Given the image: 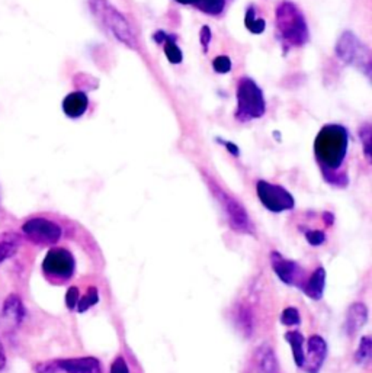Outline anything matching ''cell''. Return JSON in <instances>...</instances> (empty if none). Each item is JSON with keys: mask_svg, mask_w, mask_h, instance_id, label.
<instances>
[{"mask_svg": "<svg viewBox=\"0 0 372 373\" xmlns=\"http://www.w3.org/2000/svg\"><path fill=\"white\" fill-rule=\"evenodd\" d=\"M6 365V355H5V350H4V346L2 343H0V370H2Z\"/></svg>", "mask_w": 372, "mask_h": 373, "instance_id": "e575fe53", "label": "cell"}, {"mask_svg": "<svg viewBox=\"0 0 372 373\" xmlns=\"http://www.w3.org/2000/svg\"><path fill=\"white\" fill-rule=\"evenodd\" d=\"M372 355V339L369 336H364L361 343L355 352V363L357 365H366Z\"/></svg>", "mask_w": 372, "mask_h": 373, "instance_id": "603a6c76", "label": "cell"}, {"mask_svg": "<svg viewBox=\"0 0 372 373\" xmlns=\"http://www.w3.org/2000/svg\"><path fill=\"white\" fill-rule=\"evenodd\" d=\"M18 251V246L13 240H4L0 241V263L11 259Z\"/></svg>", "mask_w": 372, "mask_h": 373, "instance_id": "4316f807", "label": "cell"}, {"mask_svg": "<svg viewBox=\"0 0 372 373\" xmlns=\"http://www.w3.org/2000/svg\"><path fill=\"white\" fill-rule=\"evenodd\" d=\"M271 266L275 275L288 287L301 288V282L304 280V269L294 260L286 259L281 253H271Z\"/></svg>", "mask_w": 372, "mask_h": 373, "instance_id": "30bf717a", "label": "cell"}, {"mask_svg": "<svg viewBox=\"0 0 372 373\" xmlns=\"http://www.w3.org/2000/svg\"><path fill=\"white\" fill-rule=\"evenodd\" d=\"M193 6L198 8L204 13L215 16L224 11L226 0H195Z\"/></svg>", "mask_w": 372, "mask_h": 373, "instance_id": "44dd1931", "label": "cell"}, {"mask_svg": "<svg viewBox=\"0 0 372 373\" xmlns=\"http://www.w3.org/2000/svg\"><path fill=\"white\" fill-rule=\"evenodd\" d=\"M279 321H281V324L287 325V327H295V325L301 324V315H300L298 310L294 308V306H288V308L282 311Z\"/></svg>", "mask_w": 372, "mask_h": 373, "instance_id": "cb8c5ba5", "label": "cell"}, {"mask_svg": "<svg viewBox=\"0 0 372 373\" xmlns=\"http://www.w3.org/2000/svg\"><path fill=\"white\" fill-rule=\"evenodd\" d=\"M210 186L217 201L220 202L226 212L230 228L242 234H253V224L245 207L214 182H210Z\"/></svg>", "mask_w": 372, "mask_h": 373, "instance_id": "8992f818", "label": "cell"}, {"mask_svg": "<svg viewBox=\"0 0 372 373\" xmlns=\"http://www.w3.org/2000/svg\"><path fill=\"white\" fill-rule=\"evenodd\" d=\"M109 373H129V367L125 362L124 358H117L113 365H111V369H109Z\"/></svg>", "mask_w": 372, "mask_h": 373, "instance_id": "1f68e13d", "label": "cell"}, {"mask_svg": "<svg viewBox=\"0 0 372 373\" xmlns=\"http://www.w3.org/2000/svg\"><path fill=\"white\" fill-rule=\"evenodd\" d=\"M79 298H80L79 288H76V287H70V288L68 289V292H65V305H68V308H69V310H76L77 302H79Z\"/></svg>", "mask_w": 372, "mask_h": 373, "instance_id": "f546056e", "label": "cell"}, {"mask_svg": "<svg viewBox=\"0 0 372 373\" xmlns=\"http://www.w3.org/2000/svg\"><path fill=\"white\" fill-rule=\"evenodd\" d=\"M34 370L37 373H58V367H57V363L56 360H51V362H42V363H37L34 366Z\"/></svg>", "mask_w": 372, "mask_h": 373, "instance_id": "4dcf8cb0", "label": "cell"}, {"mask_svg": "<svg viewBox=\"0 0 372 373\" xmlns=\"http://www.w3.org/2000/svg\"><path fill=\"white\" fill-rule=\"evenodd\" d=\"M276 31L288 47H301L309 41V27L302 12L293 2H282L275 11Z\"/></svg>", "mask_w": 372, "mask_h": 373, "instance_id": "7a4b0ae2", "label": "cell"}, {"mask_svg": "<svg viewBox=\"0 0 372 373\" xmlns=\"http://www.w3.org/2000/svg\"><path fill=\"white\" fill-rule=\"evenodd\" d=\"M323 219H324V223L331 227L333 224V214L332 212H324Z\"/></svg>", "mask_w": 372, "mask_h": 373, "instance_id": "d590c367", "label": "cell"}, {"mask_svg": "<svg viewBox=\"0 0 372 373\" xmlns=\"http://www.w3.org/2000/svg\"><path fill=\"white\" fill-rule=\"evenodd\" d=\"M89 5L92 13L109 31V34H113L120 42L124 44L125 47L131 50L139 48L137 38L133 28H131L125 16L117 8H114L108 0H89Z\"/></svg>", "mask_w": 372, "mask_h": 373, "instance_id": "3957f363", "label": "cell"}, {"mask_svg": "<svg viewBox=\"0 0 372 373\" xmlns=\"http://www.w3.org/2000/svg\"><path fill=\"white\" fill-rule=\"evenodd\" d=\"M256 190L262 205L274 214L291 211L295 207L294 196L286 188L279 185H274L267 181H259L256 183Z\"/></svg>", "mask_w": 372, "mask_h": 373, "instance_id": "ba28073f", "label": "cell"}, {"mask_svg": "<svg viewBox=\"0 0 372 373\" xmlns=\"http://www.w3.org/2000/svg\"><path fill=\"white\" fill-rule=\"evenodd\" d=\"M56 363L58 370L64 373H103L101 362L94 356L58 359Z\"/></svg>", "mask_w": 372, "mask_h": 373, "instance_id": "7c38bea8", "label": "cell"}, {"mask_svg": "<svg viewBox=\"0 0 372 373\" xmlns=\"http://www.w3.org/2000/svg\"><path fill=\"white\" fill-rule=\"evenodd\" d=\"M163 48H165V54L166 58L169 60L170 64H181L184 60V54L181 51V48L178 47L177 44V37L174 35H167L165 42L162 44Z\"/></svg>", "mask_w": 372, "mask_h": 373, "instance_id": "d6986e66", "label": "cell"}, {"mask_svg": "<svg viewBox=\"0 0 372 373\" xmlns=\"http://www.w3.org/2000/svg\"><path fill=\"white\" fill-rule=\"evenodd\" d=\"M24 234L37 244L53 246L61 238V227L46 218H32L22 225Z\"/></svg>", "mask_w": 372, "mask_h": 373, "instance_id": "9c48e42d", "label": "cell"}, {"mask_svg": "<svg viewBox=\"0 0 372 373\" xmlns=\"http://www.w3.org/2000/svg\"><path fill=\"white\" fill-rule=\"evenodd\" d=\"M256 372L257 373H278V362L271 346L264 344L256 352Z\"/></svg>", "mask_w": 372, "mask_h": 373, "instance_id": "e0dca14e", "label": "cell"}, {"mask_svg": "<svg viewBox=\"0 0 372 373\" xmlns=\"http://www.w3.org/2000/svg\"><path fill=\"white\" fill-rule=\"evenodd\" d=\"M89 106V99L86 93L79 91L68 95L63 100V111L69 118H80Z\"/></svg>", "mask_w": 372, "mask_h": 373, "instance_id": "5bb4252c", "label": "cell"}, {"mask_svg": "<svg viewBox=\"0 0 372 373\" xmlns=\"http://www.w3.org/2000/svg\"><path fill=\"white\" fill-rule=\"evenodd\" d=\"M211 30H210V27H203L201 28V32H200V41H201V44H203V47H204V51H207V48H208V46H210V42H211Z\"/></svg>", "mask_w": 372, "mask_h": 373, "instance_id": "d6a6232c", "label": "cell"}, {"mask_svg": "<svg viewBox=\"0 0 372 373\" xmlns=\"http://www.w3.org/2000/svg\"><path fill=\"white\" fill-rule=\"evenodd\" d=\"M368 321V308L366 305L362 302H355L349 306L346 320H345V333L349 337H354L359 333L361 328L366 324Z\"/></svg>", "mask_w": 372, "mask_h": 373, "instance_id": "4fadbf2b", "label": "cell"}, {"mask_svg": "<svg viewBox=\"0 0 372 373\" xmlns=\"http://www.w3.org/2000/svg\"><path fill=\"white\" fill-rule=\"evenodd\" d=\"M286 340L288 341V344L293 348V356H294V362H295L297 367H302L304 359H305V350H304L305 339H304V336L297 330H290L286 333Z\"/></svg>", "mask_w": 372, "mask_h": 373, "instance_id": "ac0fdd59", "label": "cell"}, {"mask_svg": "<svg viewBox=\"0 0 372 373\" xmlns=\"http://www.w3.org/2000/svg\"><path fill=\"white\" fill-rule=\"evenodd\" d=\"M305 343H307V352H305L302 369L309 373H319L327 358V343L321 336H312Z\"/></svg>", "mask_w": 372, "mask_h": 373, "instance_id": "8fae6325", "label": "cell"}, {"mask_svg": "<svg viewBox=\"0 0 372 373\" xmlns=\"http://www.w3.org/2000/svg\"><path fill=\"white\" fill-rule=\"evenodd\" d=\"M305 240H307V243L310 246L319 247L326 241V234L320 230H310V231L305 233Z\"/></svg>", "mask_w": 372, "mask_h": 373, "instance_id": "f1b7e54d", "label": "cell"}, {"mask_svg": "<svg viewBox=\"0 0 372 373\" xmlns=\"http://www.w3.org/2000/svg\"><path fill=\"white\" fill-rule=\"evenodd\" d=\"M217 141L220 143V144H223L227 148V151L230 152V155H233L234 157H238L240 156V150H238V147L236 144H233L230 141H224V140H217Z\"/></svg>", "mask_w": 372, "mask_h": 373, "instance_id": "836d02e7", "label": "cell"}, {"mask_svg": "<svg viewBox=\"0 0 372 373\" xmlns=\"http://www.w3.org/2000/svg\"><path fill=\"white\" fill-rule=\"evenodd\" d=\"M177 2H179L182 5H193L195 0H177Z\"/></svg>", "mask_w": 372, "mask_h": 373, "instance_id": "8d00e7d4", "label": "cell"}, {"mask_svg": "<svg viewBox=\"0 0 372 373\" xmlns=\"http://www.w3.org/2000/svg\"><path fill=\"white\" fill-rule=\"evenodd\" d=\"M237 318H238V322H240V328H242L243 333L246 332V336H250L252 334V328H253V320H252V313L245 308V306H242V308L238 310V314H237Z\"/></svg>", "mask_w": 372, "mask_h": 373, "instance_id": "d4e9b609", "label": "cell"}, {"mask_svg": "<svg viewBox=\"0 0 372 373\" xmlns=\"http://www.w3.org/2000/svg\"><path fill=\"white\" fill-rule=\"evenodd\" d=\"M267 103L264 92L250 77H242L237 84V109L236 119L240 122H249L264 117Z\"/></svg>", "mask_w": 372, "mask_h": 373, "instance_id": "277c9868", "label": "cell"}, {"mask_svg": "<svg viewBox=\"0 0 372 373\" xmlns=\"http://www.w3.org/2000/svg\"><path fill=\"white\" fill-rule=\"evenodd\" d=\"M245 25L246 28L252 32V34H262L265 31L267 28V24H265V20L262 19V18H257L256 16V12H255V8L250 6L246 12V16H245Z\"/></svg>", "mask_w": 372, "mask_h": 373, "instance_id": "7402d4cb", "label": "cell"}, {"mask_svg": "<svg viewBox=\"0 0 372 373\" xmlns=\"http://www.w3.org/2000/svg\"><path fill=\"white\" fill-rule=\"evenodd\" d=\"M336 55L345 63L371 76V51L365 44L352 32L345 31L336 42Z\"/></svg>", "mask_w": 372, "mask_h": 373, "instance_id": "5b68a950", "label": "cell"}, {"mask_svg": "<svg viewBox=\"0 0 372 373\" xmlns=\"http://www.w3.org/2000/svg\"><path fill=\"white\" fill-rule=\"evenodd\" d=\"M98 302H99V291H98V288L96 287H89V289L86 291V294L82 298H79L76 310H77V313L83 314L86 311H89L92 306H95Z\"/></svg>", "mask_w": 372, "mask_h": 373, "instance_id": "ffe728a7", "label": "cell"}, {"mask_svg": "<svg viewBox=\"0 0 372 373\" xmlns=\"http://www.w3.org/2000/svg\"><path fill=\"white\" fill-rule=\"evenodd\" d=\"M359 138L362 141V145H364V152H365V157L368 162H371V140H372V131H371V126L369 124H365L361 129H359Z\"/></svg>", "mask_w": 372, "mask_h": 373, "instance_id": "484cf974", "label": "cell"}, {"mask_svg": "<svg viewBox=\"0 0 372 373\" xmlns=\"http://www.w3.org/2000/svg\"><path fill=\"white\" fill-rule=\"evenodd\" d=\"M212 67L217 73L226 74L231 70V60L227 55H218L212 61Z\"/></svg>", "mask_w": 372, "mask_h": 373, "instance_id": "83f0119b", "label": "cell"}, {"mask_svg": "<svg viewBox=\"0 0 372 373\" xmlns=\"http://www.w3.org/2000/svg\"><path fill=\"white\" fill-rule=\"evenodd\" d=\"M4 317L12 321L15 325H19L22 321H24L27 315L25 305L16 294H11L5 302H4Z\"/></svg>", "mask_w": 372, "mask_h": 373, "instance_id": "9a60e30c", "label": "cell"}, {"mask_svg": "<svg viewBox=\"0 0 372 373\" xmlns=\"http://www.w3.org/2000/svg\"><path fill=\"white\" fill-rule=\"evenodd\" d=\"M349 144V134L345 126L338 124L324 125L314 141L316 159L324 176L331 173H340Z\"/></svg>", "mask_w": 372, "mask_h": 373, "instance_id": "6da1fadb", "label": "cell"}, {"mask_svg": "<svg viewBox=\"0 0 372 373\" xmlns=\"http://www.w3.org/2000/svg\"><path fill=\"white\" fill-rule=\"evenodd\" d=\"M324 288H326V270L323 268H319L312 273L310 279L305 282L301 289L310 299L320 301L323 298Z\"/></svg>", "mask_w": 372, "mask_h": 373, "instance_id": "2e32d148", "label": "cell"}, {"mask_svg": "<svg viewBox=\"0 0 372 373\" xmlns=\"http://www.w3.org/2000/svg\"><path fill=\"white\" fill-rule=\"evenodd\" d=\"M76 270L73 254L63 247L50 249L42 261V272L53 280H69Z\"/></svg>", "mask_w": 372, "mask_h": 373, "instance_id": "52a82bcc", "label": "cell"}]
</instances>
